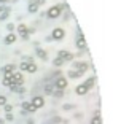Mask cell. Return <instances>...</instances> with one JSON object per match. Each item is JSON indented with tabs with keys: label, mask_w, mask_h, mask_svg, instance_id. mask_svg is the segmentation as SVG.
<instances>
[{
	"label": "cell",
	"mask_w": 137,
	"mask_h": 124,
	"mask_svg": "<svg viewBox=\"0 0 137 124\" xmlns=\"http://www.w3.org/2000/svg\"><path fill=\"white\" fill-rule=\"evenodd\" d=\"M18 32H19V35H21V37H24V38L27 37V34H29L24 24H19V26H18Z\"/></svg>",
	"instance_id": "7"
},
{
	"label": "cell",
	"mask_w": 137,
	"mask_h": 124,
	"mask_svg": "<svg viewBox=\"0 0 137 124\" xmlns=\"http://www.w3.org/2000/svg\"><path fill=\"white\" fill-rule=\"evenodd\" d=\"M0 105H6V97L5 95H0Z\"/></svg>",
	"instance_id": "17"
},
{
	"label": "cell",
	"mask_w": 137,
	"mask_h": 124,
	"mask_svg": "<svg viewBox=\"0 0 137 124\" xmlns=\"http://www.w3.org/2000/svg\"><path fill=\"white\" fill-rule=\"evenodd\" d=\"M58 57H59V59H61V61H64V59H72V54H69L67 51H61Z\"/></svg>",
	"instance_id": "11"
},
{
	"label": "cell",
	"mask_w": 137,
	"mask_h": 124,
	"mask_svg": "<svg viewBox=\"0 0 137 124\" xmlns=\"http://www.w3.org/2000/svg\"><path fill=\"white\" fill-rule=\"evenodd\" d=\"M22 108L27 110V111H30V113H34L35 110H37V108H34V107H32V103H29V102H24V103H22Z\"/></svg>",
	"instance_id": "12"
},
{
	"label": "cell",
	"mask_w": 137,
	"mask_h": 124,
	"mask_svg": "<svg viewBox=\"0 0 137 124\" xmlns=\"http://www.w3.org/2000/svg\"><path fill=\"white\" fill-rule=\"evenodd\" d=\"M62 37H64V30H62V29H54V30H53V38H54V40H61Z\"/></svg>",
	"instance_id": "6"
},
{
	"label": "cell",
	"mask_w": 137,
	"mask_h": 124,
	"mask_svg": "<svg viewBox=\"0 0 137 124\" xmlns=\"http://www.w3.org/2000/svg\"><path fill=\"white\" fill-rule=\"evenodd\" d=\"M93 124H100V118H99V116H96V118L93 119Z\"/></svg>",
	"instance_id": "18"
},
{
	"label": "cell",
	"mask_w": 137,
	"mask_h": 124,
	"mask_svg": "<svg viewBox=\"0 0 137 124\" xmlns=\"http://www.w3.org/2000/svg\"><path fill=\"white\" fill-rule=\"evenodd\" d=\"M8 14H10V10H8V8H5L3 11L0 13V19H2V21H5V19L8 18Z\"/></svg>",
	"instance_id": "14"
},
{
	"label": "cell",
	"mask_w": 137,
	"mask_h": 124,
	"mask_svg": "<svg viewBox=\"0 0 137 124\" xmlns=\"http://www.w3.org/2000/svg\"><path fill=\"white\" fill-rule=\"evenodd\" d=\"M30 103H32L34 108H40V107H43V105H45V100H43L42 97H34Z\"/></svg>",
	"instance_id": "5"
},
{
	"label": "cell",
	"mask_w": 137,
	"mask_h": 124,
	"mask_svg": "<svg viewBox=\"0 0 137 124\" xmlns=\"http://www.w3.org/2000/svg\"><path fill=\"white\" fill-rule=\"evenodd\" d=\"M62 62H64V61H61V59H59V57H58V59H56V61H54V65H61Z\"/></svg>",
	"instance_id": "20"
},
{
	"label": "cell",
	"mask_w": 137,
	"mask_h": 124,
	"mask_svg": "<svg viewBox=\"0 0 137 124\" xmlns=\"http://www.w3.org/2000/svg\"><path fill=\"white\" fill-rule=\"evenodd\" d=\"M93 84H94V78H89V80H86L83 84H80L78 88L75 89V92H77L78 95H83L85 92H88V89H89V88H91Z\"/></svg>",
	"instance_id": "1"
},
{
	"label": "cell",
	"mask_w": 137,
	"mask_h": 124,
	"mask_svg": "<svg viewBox=\"0 0 137 124\" xmlns=\"http://www.w3.org/2000/svg\"><path fill=\"white\" fill-rule=\"evenodd\" d=\"M6 29H8V30H13L14 26H13V24H8V26H6Z\"/></svg>",
	"instance_id": "22"
},
{
	"label": "cell",
	"mask_w": 137,
	"mask_h": 124,
	"mask_svg": "<svg viewBox=\"0 0 137 124\" xmlns=\"http://www.w3.org/2000/svg\"><path fill=\"white\" fill-rule=\"evenodd\" d=\"M67 86V80L66 78H59L58 81H56V88H59V89H64Z\"/></svg>",
	"instance_id": "9"
},
{
	"label": "cell",
	"mask_w": 137,
	"mask_h": 124,
	"mask_svg": "<svg viewBox=\"0 0 137 124\" xmlns=\"http://www.w3.org/2000/svg\"><path fill=\"white\" fill-rule=\"evenodd\" d=\"M77 45H78V48H81V49H85V48H86L85 38H83V37H78V40H77Z\"/></svg>",
	"instance_id": "13"
},
{
	"label": "cell",
	"mask_w": 137,
	"mask_h": 124,
	"mask_svg": "<svg viewBox=\"0 0 137 124\" xmlns=\"http://www.w3.org/2000/svg\"><path fill=\"white\" fill-rule=\"evenodd\" d=\"M45 92H46V94H51V92H53V88H50V86H48V88H45Z\"/></svg>",
	"instance_id": "21"
},
{
	"label": "cell",
	"mask_w": 137,
	"mask_h": 124,
	"mask_svg": "<svg viewBox=\"0 0 137 124\" xmlns=\"http://www.w3.org/2000/svg\"><path fill=\"white\" fill-rule=\"evenodd\" d=\"M72 67H74V70H75V72L83 73V72L88 69V64H86V62H74V65H72Z\"/></svg>",
	"instance_id": "3"
},
{
	"label": "cell",
	"mask_w": 137,
	"mask_h": 124,
	"mask_svg": "<svg viewBox=\"0 0 137 124\" xmlns=\"http://www.w3.org/2000/svg\"><path fill=\"white\" fill-rule=\"evenodd\" d=\"M37 54L42 57V59H46V53H45L43 49H37Z\"/></svg>",
	"instance_id": "16"
},
{
	"label": "cell",
	"mask_w": 137,
	"mask_h": 124,
	"mask_svg": "<svg viewBox=\"0 0 137 124\" xmlns=\"http://www.w3.org/2000/svg\"><path fill=\"white\" fill-rule=\"evenodd\" d=\"M16 42V35L14 34H8L6 37H5V43L6 45H11V43H14Z\"/></svg>",
	"instance_id": "8"
},
{
	"label": "cell",
	"mask_w": 137,
	"mask_h": 124,
	"mask_svg": "<svg viewBox=\"0 0 137 124\" xmlns=\"http://www.w3.org/2000/svg\"><path fill=\"white\" fill-rule=\"evenodd\" d=\"M3 72H5V75H6V73H13V72H14V65H13V64L6 65L5 69H3Z\"/></svg>",
	"instance_id": "15"
},
{
	"label": "cell",
	"mask_w": 137,
	"mask_h": 124,
	"mask_svg": "<svg viewBox=\"0 0 137 124\" xmlns=\"http://www.w3.org/2000/svg\"><path fill=\"white\" fill-rule=\"evenodd\" d=\"M37 10H38V3H37V0H34V2L29 3V11L30 13H35Z\"/></svg>",
	"instance_id": "10"
},
{
	"label": "cell",
	"mask_w": 137,
	"mask_h": 124,
	"mask_svg": "<svg viewBox=\"0 0 137 124\" xmlns=\"http://www.w3.org/2000/svg\"><path fill=\"white\" fill-rule=\"evenodd\" d=\"M3 2H8V0H0V3H3Z\"/></svg>",
	"instance_id": "23"
},
{
	"label": "cell",
	"mask_w": 137,
	"mask_h": 124,
	"mask_svg": "<svg viewBox=\"0 0 137 124\" xmlns=\"http://www.w3.org/2000/svg\"><path fill=\"white\" fill-rule=\"evenodd\" d=\"M61 14V6H53L51 10H48V18H58Z\"/></svg>",
	"instance_id": "4"
},
{
	"label": "cell",
	"mask_w": 137,
	"mask_h": 124,
	"mask_svg": "<svg viewBox=\"0 0 137 124\" xmlns=\"http://www.w3.org/2000/svg\"><path fill=\"white\" fill-rule=\"evenodd\" d=\"M3 107H5V111H8V113L11 111V105H8V103H6V105H3Z\"/></svg>",
	"instance_id": "19"
},
{
	"label": "cell",
	"mask_w": 137,
	"mask_h": 124,
	"mask_svg": "<svg viewBox=\"0 0 137 124\" xmlns=\"http://www.w3.org/2000/svg\"><path fill=\"white\" fill-rule=\"evenodd\" d=\"M21 70L34 73L35 70H37V65H35V64H32V62H22V64H21Z\"/></svg>",
	"instance_id": "2"
}]
</instances>
